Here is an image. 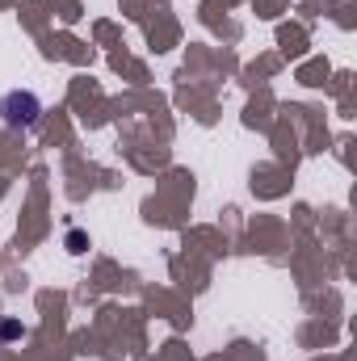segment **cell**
I'll list each match as a JSON object with an SVG mask.
<instances>
[{"mask_svg":"<svg viewBox=\"0 0 357 361\" xmlns=\"http://www.w3.org/2000/svg\"><path fill=\"white\" fill-rule=\"evenodd\" d=\"M85 231H68V252H85Z\"/></svg>","mask_w":357,"mask_h":361,"instance_id":"cell-3","label":"cell"},{"mask_svg":"<svg viewBox=\"0 0 357 361\" xmlns=\"http://www.w3.org/2000/svg\"><path fill=\"white\" fill-rule=\"evenodd\" d=\"M21 336H25V328H21L17 319H0V341H4V345H8V341H21Z\"/></svg>","mask_w":357,"mask_h":361,"instance_id":"cell-2","label":"cell"},{"mask_svg":"<svg viewBox=\"0 0 357 361\" xmlns=\"http://www.w3.org/2000/svg\"><path fill=\"white\" fill-rule=\"evenodd\" d=\"M0 118L8 130H34L42 118V97L34 89H13L0 97Z\"/></svg>","mask_w":357,"mask_h":361,"instance_id":"cell-1","label":"cell"}]
</instances>
